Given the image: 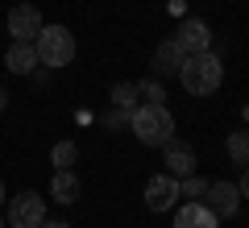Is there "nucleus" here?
I'll use <instances>...</instances> for the list:
<instances>
[{
	"mask_svg": "<svg viewBox=\"0 0 249 228\" xmlns=\"http://www.w3.org/2000/svg\"><path fill=\"white\" fill-rule=\"evenodd\" d=\"M162 149H166V175H175V178L196 175V149L187 145V141H175V137H170Z\"/></svg>",
	"mask_w": 249,
	"mask_h": 228,
	"instance_id": "9b49d317",
	"label": "nucleus"
},
{
	"mask_svg": "<svg viewBox=\"0 0 249 228\" xmlns=\"http://www.w3.org/2000/svg\"><path fill=\"white\" fill-rule=\"evenodd\" d=\"M178 83H183L191 96H212L216 88L224 83V62L216 58L212 50H199V54H187L183 67H178Z\"/></svg>",
	"mask_w": 249,
	"mask_h": 228,
	"instance_id": "f257e3e1",
	"label": "nucleus"
},
{
	"mask_svg": "<svg viewBox=\"0 0 249 228\" xmlns=\"http://www.w3.org/2000/svg\"><path fill=\"white\" fill-rule=\"evenodd\" d=\"M4 67H9L13 75H34V70L42 67V58H37L34 42H13L9 54H4Z\"/></svg>",
	"mask_w": 249,
	"mask_h": 228,
	"instance_id": "f8f14e48",
	"label": "nucleus"
},
{
	"mask_svg": "<svg viewBox=\"0 0 249 228\" xmlns=\"http://www.w3.org/2000/svg\"><path fill=\"white\" fill-rule=\"evenodd\" d=\"M245 129H249V104H245Z\"/></svg>",
	"mask_w": 249,
	"mask_h": 228,
	"instance_id": "5701e85b",
	"label": "nucleus"
},
{
	"mask_svg": "<svg viewBox=\"0 0 249 228\" xmlns=\"http://www.w3.org/2000/svg\"><path fill=\"white\" fill-rule=\"evenodd\" d=\"M137 96L145 104H166V91H162V79H142L137 83Z\"/></svg>",
	"mask_w": 249,
	"mask_h": 228,
	"instance_id": "f3484780",
	"label": "nucleus"
},
{
	"mask_svg": "<svg viewBox=\"0 0 249 228\" xmlns=\"http://www.w3.org/2000/svg\"><path fill=\"white\" fill-rule=\"evenodd\" d=\"M183 58H187V50L170 37V42H162L158 50H154V58H150V67H154V79H175L178 75V67H183Z\"/></svg>",
	"mask_w": 249,
	"mask_h": 228,
	"instance_id": "6e6552de",
	"label": "nucleus"
},
{
	"mask_svg": "<svg viewBox=\"0 0 249 228\" xmlns=\"http://www.w3.org/2000/svg\"><path fill=\"white\" fill-rule=\"evenodd\" d=\"M4 108H9V91L0 88V112H4Z\"/></svg>",
	"mask_w": 249,
	"mask_h": 228,
	"instance_id": "4be33fe9",
	"label": "nucleus"
},
{
	"mask_svg": "<svg viewBox=\"0 0 249 228\" xmlns=\"http://www.w3.org/2000/svg\"><path fill=\"white\" fill-rule=\"evenodd\" d=\"M0 228H4V216H0Z\"/></svg>",
	"mask_w": 249,
	"mask_h": 228,
	"instance_id": "393cba45",
	"label": "nucleus"
},
{
	"mask_svg": "<svg viewBox=\"0 0 249 228\" xmlns=\"http://www.w3.org/2000/svg\"><path fill=\"white\" fill-rule=\"evenodd\" d=\"M175 228H220V216H216L208 203L199 199H187L183 208L175 211Z\"/></svg>",
	"mask_w": 249,
	"mask_h": 228,
	"instance_id": "1a4fd4ad",
	"label": "nucleus"
},
{
	"mask_svg": "<svg viewBox=\"0 0 249 228\" xmlns=\"http://www.w3.org/2000/svg\"><path fill=\"white\" fill-rule=\"evenodd\" d=\"M46 220V199L37 191H21L9 203V228H37Z\"/></svg>",
	"mask_w": 249,
	"mask_h": 228,
	"instance_id": "20e7f679",
	"label": "nucleus"
},
{
	"mask_svg": "<svg viewBox=\"0 0 249 228\" xmlns=\"http://www.w3.org/2000/svg\"><path fill=\"white\" fill-rule=\"evenodd\" d=\"M37 228H71V224H67V220H42Z\"/></svg>",
	"mask_w": 249,
	"mask_h": 228,
	"instance_id": "aec40b11",
	"label": "nucleus"
},
{
	"mask_svg": "<svg viewBox=\"0 0 249 228\" xmlns=\"http://www.w3.org/2000/svg\"><path fill=\"white\" fill-rule=\"evenodd\" d=\"M229 158L237 162V166H249V129L245 133H229Z\"/></svg>",
	"mask_w": 249,
	"mask_h": 228,
	"instance_id": "2eb2a0df",
	"label": "nucleus"
},
{
	"mask_svg": "<svg viewBox=\"0 0 249 228\" xmlns=\"http://www.w3.org/2000/svg\"><path fill=\"white\" fill-rule=\"evenodd\" d=\"M0 203H4V183H0Z\"/></svg>",
	"mask_w": 249,
	"mask_h": 228,
	"instance_id": "b1692460",
	"label": "nucleus"
},
{
	"mask_svg": "<svg viewBox=\"0 0 249 228\" xmlns=\"http://www.w3.org/2000/svg\"><path fill=\"white\" fill-rule=\"evenodd\" d=\"M129 129L137 133L142 145H166L175 137V116H170L166 104H137L133 116H129Z\"/></svg>",
	"mask_w": 249,
	"mask_h": 228,
	"instance_id": "f03ea898",
	"label": "nucleus"
},
{
	"mask_svg": "<svg viewBox=\"0 0 249 228\" xmlns=\"http://www.w3.org/2000/svg\"><path fill=\"white\" fill-rule=\"evenodd\" d=\"M112 104L133 112V108L142 104V96H137V83H116V88H112Z\"/></svg>",
	"mask_w": 249,
	"mask_h": 228,
	"instance_id": "dca6fc26",
	"label": "nucleus"
},
{
	"mask_svg": "<svg viewBox=\"0 0 249 228\" xmlns=\"http://www.w3.org/2000/svg\"><path fill=\"white\" fill-rule=\"evenodd\" d=\"M50 162H54V170H75V162H79L75 141H58V145L50 149Z\"/></svg>",
	"mask_w": 249,
	"mask_h": 228,
	"instance_id": "4468645a",
	"label": "nucleus"
},
{
	"mask_svg": "<svg viewBox=\"0 0 249 228\" xmlns=\"http://www.w3.org/2000/svg\"><path fill=\"white\" fill-rule=\"evenodd\" d=\"M204 199L220 220H229V216H237V208H241V187L237 183H208Z\"/></svg>",
	"mask_w": 249,
	"mask_h": 228,
	"instance_id": "0eeeda50",
	"label": "nucleus"
},
{
	"mask_svg": "<svg viewBox=\"0 0 249 228\" xmlns=\"http://www.w3.org/2000/svg\"><path fill=\"white\" fill-rule=\"evenodd\" d=\"M129 116H133L129 108H116V104H112L104 121H108V129H112V133H121V129H129Z\"/></svg>",
	"mask_w": 249,
	"mask_h": 228,
	"instance_id": "6ab92c4d",
	"label": "nucleus"
},
{
	"mask_svg": "<svg viewBox=\"0 0 249 228\" xmlns=\"http://www.w3.org/2000/svg\"><path fill=\"white\" fill-rule=\"evenodd\" d=\"M175 42L183 46L187 54H199V50H208V46H212V29H208V21H199V17H187L183 25H178Z\"/></svg>",
	"mask_w": 249,
	"mask_h": 228,
	"instance_id": "9d476101",
	"label": "nucleus"
},
{
	"mask_svg": "<svg viewBox=\"0 0 249 228\" xmlns=\"http://www.w3.org/2000/svg\"><path fill=\"white\" fill-rule=\"evenodd\" d=\"M34 50L42 67H67L75 58V34L67 25H42V34L34 37Z\"/></svg>",
	"mask_w": 249,
	"mask_h": 228,
	"instance_id": "7ed1b4c3",
	"label": "nucleus"
},
{
	"mask_svg": "<svg viewBox=\"0 0 249 228\" xmlns=\"http://www.w3.org/2000/svg\"><path fill=\"white\" fill-rule=\"evenodd\" d=\"M9 34H13V42H34V37L42 34V13H37L34 4L9 9Z\"/></svg>",
	"mask_w": 249,
	"mask_h": 228,
	"instance_id": "423d86ee",
	"label": "nucleus"
},
{
	"mask_svg": "<svg viewBox=\"0 0 249 228\" xmlns=\"http://www.w3.org/2000/svg\"><path fill=\"white\" fill-rule=\"evenodd\" d=\"M241 195H245V199H249V170H245V175H241Z\"/></svg>",
	"mask_w": 249,
	"mask_h": 228,
	"instance_id": "412c9836",
	"label": "nucleus"
},
{
	"mask_svg": "<svg viewBox=\"0 0 249 228\" xmlns=\"http://www.w3.org/2000/svg\"><path fill=\"white\" fill-rule=\"evenodd\" d=\"M178 199H183V187H178L175 175H154L145 183V208L150 211H170Z\"/></svg>",
	"mask_w": 249,
	"mask_h": 228,
	"instance_id": "39448f33",
	"label": "nucleus"
},
{
	"mask_svg": "<svg viewBox=\"0 0 249 228\" xmlns=\"http://www.w3.org/2000/svg\"><path fill=\"white\" fill-rule=\"evenodd\" d=\"M178 187H183V199H204V191H208V183L199 175H187V178H178Z\"/></svg>",
	"mask_w": 249,
	"mask_h": 228,
	"instance_id": "a211bd4d",
	"label": "nucleus"
},
{
	"mask_svg": "<svg viewBox=\"0 0 249 228\" xmlns=\"http://www.w3.org/2000/svg\"><path fill=\"white\" fill-rule=\"evenodd\" d=\"M50 199L54 203H75V199H79V175H75V170H54Z\"/></svg>",
	"mask_w": 249,
	"mask_h": 228,
	"instance_id": "ddd939ff",
	"label": "nucleus"
}]
</instances>
